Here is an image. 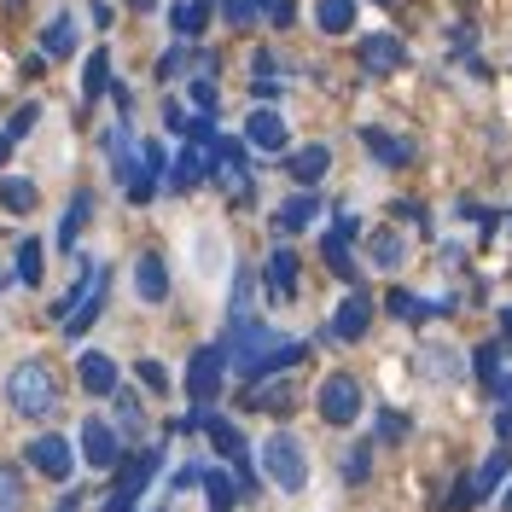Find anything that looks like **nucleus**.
Returning a JSON list of instances; mask_svg holds the SVG:
<instances>
[{
    "label": "nucleus",
    "mask_w": 512,
    "mask_h": 512,
    "mask_svg": "<svg viewBox=\"0 0 512 512\" xmlns=\"http://www.w3.org/2000/svg\"><path fill=\"white\" fill-rule=\"evenodd\" d=\"M204 495H210V512H233L239 507V483L227 472H204Z\"/></svg>",
    "instance_id": "obj_33"
},
{
    "label": "nucleus",
    "mask_w": 512,
    "mask_h": 512,
    "mask_svg": "<svg viewBox=\"0 0 512 512\" xmlns=\"http://www.w3.org/2000/svg\"><path fill=\"white\" fill-rule=\"evenodd\" d=\"M134 6H152V0H134Z\"/></svg>",
    "instance_id": "obj_59"
},
{
    "label": "nucleus",
    "mask_w": 512,
    "mask_h": 512,
    "mask_svg": "<svg viewBox=\"0 0 512 512\" xmlns=\"http://www.w3.org/2000/svg\"><path fill=\"white\" fill-rule=\"evenodd\" d=\"M210 6H216V0H175V12H169V18H175V35H181V41H198L204 24H210Z\"/></svg>",
    "instance_id": "obj_26"
},
{
    "label": "nucleus",
    "mask_w": 512,
    "mask_h": 512,
    "mask_svg": "<svg viewBox=\"0 0 512 512\" xmlns=\"http://www.w3.org/2000/svg\"><path fill=\"white\" fill-rule=\"evenodd\" d=\"M245 408H280V414H286V408H291V384L286 379H280V384H256Z\"/></svg>",
    "instance_id": "obj_35"
},
{
    "label": "nucleus",
    "mask_w": 512,
    "mask_h": 512,
    "mask_svg": "<svg viewBox=\"0 0 512 512\" xmlns=\"http://www.w3.org/2000/svg\"><path fill=\"white\" fill-rule=\"evenodd\" d=\"M367 326H373V297H367V291H350V297L338 303V315H332L326 332H332L338 344H355V338H367Z\"/></svg>",
    "instance_id": "obj_8"
},
{
    "label": "nucleus",
    "mask_w": 512,
    "mask_h": 512,
    "mask_svg": "<svg viewBox=\"0 0 512 512\" xmlns=\"http://www.w3.org/2000/svg\"><path fill=\"white\" fill-rule=\"evenodd\" d=\"M163 123H169V134H181V128H187V111L169 99V105H163Z\"/></svg>",
    "instance_id": "obj_49"
},
{
    "label": "nucleus",
    "mask_w": 512,
    "mask_h": 512,
    "mask_svg": "<svg viewBox=\"0 0 512 512\" xmlns=\"http://www.w3.org/2000/svg\"><path fill=\"white\" fill-rule=\"evenodd\" d=\"M105 512H134V495H111V501H105Z\"/></svg>",
    "instance_id": "obj_54"
},
{
    "label": "nucleus",
    "mask_w": 512,
    "mask_h": 512,
    "mask_svg": "<svg viewBox=\"0 0 512 512\" xmlns=\"http://www.w3.org/2000/svg\"><path fill=\"white\" fill-rule=\"evenodd\" d=\"M6 402L18 408L24 419H47L59 408V384L47 373V361H24V367H12V379H6Z\"/></svg>",
    "instance_id": "obj_2"
},
{
    "label": "nucleus",
    "mask_w": 512,
    "mask_h": 512,
    "mask_svg": "<svg viewBox=\"0 0 512 512\" xmlns=\"http://www.w3.org/2000/svg\"><path fill=\"white\" fill-rule=\"evenodd\" d=\"M227 367L239 373V379H268V373H280V367H297L309 344H297V338H280L274 326H262V320L245 309V315H227Z\"/></svg>",
    "instance_id": "obj_1"
},
{
    "label": "nucleus",
    "mask_w": 512,
    "mask_h": 512,
    "mask_svg": "<svg viewBox=\"0 0 512 512\" xmlns=\"http://www.w3.org/2000/svg\"><path fill=\"white\" fill-rule=\"evenodd\" d=\"M88 216H94V192H76L70 210H64V222H59V251H76V239H82Z\"/></svg>",
    "instance_id": "obj_24"
},
{
    "label": "nucleus",
    "mask_w": 512,
    "mask_h": 512,
    "mask_svg": "<svg viewBox=\"0 0 512 512\" xmlns=\"http://www.w3.org/2000/svg\"><path fill=\"white\" fill-rule=\"evenodd\" d=\"M222 379H227L222 344H204V350L187 361V396L192 402H216V396H222Z\"/></svg>",
    "instance_id": "obj_5"
},
{
    "label": "nucleus",
    "mask_w": 512,
    "mask_h": 512,
    "mask_svg": "<svg viewBox=\"0 0 512 512\" xmlns=\"http://www.w3.org/2000/svg\"><path fill=\"white\" fill-rule=\"evenodd\" d=\"M472 501H478V495H472V483H454V495H448V512H466Z\"/></svg>",
    "instance_id": "obj_47"
},
{
    "label": "nucleus",
    "mask_w": 512,
    "mask_h": 512,
    "mask_svg": "<svg viewBox=\"0 0 512 512\" xmlns=\"http://www.w3.org/2000/svg\"><path fill=\"white\" fill-rule=\"evenodd\" d=\"M495 437H501V443H512V408H501V414H495Z\"/></svg>",
    "instance_id": "obj_52"
},
{
    "label": "nucleus",
    "mask_w": 512,
    "mask_h": 512,
    "mask_svg": "<svg viewBox=\"0 0 512 512\" xmlns=\"http://www.w3.org/2000/svg\"><path fill=\"white\" fill-rule=\"evenodd\" d=\"M315 402H320V419L344 431V425H355V419H361V384H355L350 373H326Z\"/></svg>",
    "instance_id": "obj_4"
},
{
    "label": "nucleus",
    "mask_w": 512,
    "mask_h": 512,
    "mask_svg": "<svg viewBox=\"0 0 512 512\" xmlns=\"http://www.w3.org/2000/svg\"><path fill=\"white\" fill-rule=\"evenodd\" d=\"M495 396H501V408H512V373H495V384H489Z\"/></svg>",
    "instance_id": "obj_51"
},
{
    "label": "nucleus",
    "mask_w": 512,
    "mask_h": 512,
    "mask_svg": "<svg viewBox=\"0 0 512 512\" xmlns=\"http://www.w3.org/2000/svg\"><path fill=\"white\" fill-rule=\"evenodd\" d=\"M320 256H326V268L338 274V280H350L355 286V256H350V239L332 227V233H320Z\"/></svg>",
    "instance_id": "obj_27"
},
{
    "label": "nucleus",
    "mask_w": 512,
    "mask_h": 512,
    "mask_svg": "<svg viewBox=\"0 0 512 512\" xmlns=\"http://www.w3.org/2000/svg\"><path fill=\"white\" fill-rule=\"evenodd\" d=\"M367 251H373V268H384V274H396V268H402V256H408V245H402V233H390V227H379V233L367 239Z\"/></svg>",
    "instance_id": "obj_28"
},
{
    "label": "nucleus",
    "mask_w": 512,
    "mask_h": 512,
    "mask_svg": "<svg viewBox=\"0 0 512 512\" xmlns=\"http://www.w3.org/2000/svg\"><path fill=\"white\" fill-rule=\"evenodd\" d=\"M315 216H320V198L315 192H297V198H286L274 210V233H303V227H315Z\"/></svg>",
    "instance_id": "obj_20"
},
{
    "label": "nucleus",
    "mask_w": 512,
    "mask_h": 512,
    "mask_svg": "<svg viewBox=\"0 0 512 512\" xmlns=\"http://www.w3.org/2000/svg\"><path fill=\"white\" fill-rule=\"evenodd\" d=\"M105 146H111V169H117V181H134L140 175V152H134V134H128V123H117L111 134H105Z\"/></svg>",
    "instance_id": "obj_22"
},
{
    "label": "nucleus",
    "mask_w": 512,
    "mask_h": 512,
    "mask_svg": "<svg viewBox=\"0 0 512 512\" xmlns=\"http://www.w3.org/2000/svg\"><path fill=\"white\" fill-rule=\"evenodd\" d=\"M76 379H82L88 396H111V390H117V361H111L105 350H88L82 361H76Z\"/></svg>",
    "instance_id": "obj_18"
},
{
    "label": "nucleus",
    "mask_w": 512,
    "mask_h": 512,
    "mask_svg": "<svg viewBox=\"0 0 512 512\" xmlns=\"http://www.w3.org/2000/svg\"><path fill=\"white\" fill-rule=\"evenodd\" d=\"M30 466L41 472V478L64 483L70 472H76V454H70V443H64V437H53V431H47V437H35V443H30Z\"/></svg>",
    "instance_id": "obj_9"
},
{
    "label": "nucleus",
    "mask_w": 512,
    "mask_h": 512,
    "mask_svg": "<svg viewBox=\"0 0 512 512\" xmlns=\"http://www.w3.org/2000/svg\"><path fill=\"white\" fill-rule=\"evenodd\" d=\"M53 512H76V495H64V501H59V507H53Z\"/></svg>",
    "instance_id": "obj_55"
},
{
    "label": "nucleus",
    "mask_w": 512,
    "mask_h": 512,
    "mask_svg": "<svg viewBox=\"0 0 512 512\" xmlns=\"http://www.w3.org/2000/svg\"><path fill=\"white\" fill-rule=\"evenodd\" d=\"M192 483H204V466H198V460H187V466L175 472V489H192Z\"/></svg>",
    "instance_id": "obj_48"
},
{
    "label": "nucleus",
    "mask_w": 512,
    "mask_h": 512,
    "mask_svg": "<svg viewBox=\"0 0 512 512\" xmlns=\"http://www.w3.org/2000/svg\"><path fill=\"white\" fill-rule=\"evenodd\" d=\"M402 59H408V53H402V41H396V35L373 30L367 41H361V64H367L373 76H390V70H402Z\"/></svg>",
    "instance_id": "obj_17"
},
{
    "label": "nucleus",
    "mask_w": 512,
    "mask_h": 512,
    "mask_svg": "<svg viewBox=\"0 0 512 512\" xmlns=\"http://www.w3.org/2000/svg\"><path fill=\"white\" fill-rule=\"evenodd\" d=\"M280 169H286L297 187H315L320 175L332 169V152H326V146H303V152H286V163H280Z\"/></svg>",
    "instance_id": "obj_19"
},
{
    "label": "nucleus",
    "mask_w": 512,
    "mask_h": 512,
    "mask_svg": "<svg viewBox=\"0 0 512 512\" xmlns=\"http://www.w3.org/2000/svg\"><path fill=\"white\" fill-rule=\"evenodd\" d=\"M0 204H6L12 216H30V210H35V181H24V175H6V181H0Z\"/></svg>",
    "instance_id": "obj_30"
},
{
    "label": "nucleus",
    "mask_w": 512,
    "mask_h": 512,
    "mask_svg": "<svg viewBox=\"0 0 512 512\" xmlns=\"http://www.w3.org/2000/svg\"><path fill=\"white\" fill-rule=\"evenodd\" d=\"M367 472H373V443L350 448V460H344V478H350V483H361Z\"/></svg>",
    "instance_id": "obj_41"
},
{
    "label": "nucleus",
    "mask_w": 512,
    "mask_h": 512,
    "mask_svg": "<svg viewBox=\"0 0 512 512\" xmlns=\"http://www.w3.org/2000/svg\"><path fill=\"white\" fill-rule=\"evenodd\" d=\"M379 6H390V0H379Z\"/></svg>",
    "instance_id": "obj_60"
},
{
    "label": "nucleus",
    "mask_w": 512,
    "mask_h": 512,
    "mask_svg": "<svg viewBox=\"0 0 512 512\" xmlns=\"http://www.w3.org/2000/svg\"><path fill=\"white\" fill-rule=\"evenodd\" d=\"M379 437L384 443H402V437H408V419L402 414H379Z\"/></svg>",
    "instance_id": "obj_44"
},
{
    "label": "nucleus",
    "mask_w": 512,
    "mask_h": 512,
    "mask_svg": "<svg viewBox=\"0 0 512 512\" xmlns=\"http://www.w3.org/2000/svg\"><path fill=\"white\" fill-rule=\"evenodd\" d=\"M262 280H268V297H297V251L274 245L268 268H262Z\"/></svg>",
    "instance_id": "obj_21"
},
{
    "label": "nucleus",
    "mask_w": 512,
    "mask_h": 512,
    "mask_svg": "<svg viewBox=\"0 0 512 512\" xmlns=\"http://www.w3.org/2000/svg\"><path fill=\"white\" fill-rule=\"evenodd\" d=\"M507 472H512V448H495L478 472H472V495H478V501H483V495H495V489L507 483Z\"/></svg>",
    "instance_id": "obj_25"
},
{
    "label": "nucleus",
    "mask_w": 512,
    "mask_h": 512,
    "mask_svg": "<svg viewBox=\"0 0 512 512\" xmlns=\"http://www.w3.org/2000/svg\"><path fill=\"white\" fill-rule=\"evenodd\" d=\"M251 303V268H233V291H227V315H245Z\"/></svg>",
    "instance_id": "obj_39"
},
{
    "label": "nucleus",
    "mask_w": 512,
    "mask_h": 512,
    "mask_svg": "<svg viewBox=\"0 0 512 512\" xmlns=\"http://www.w3.org/2000/svg\"><path fill=\"white\" fill-rule=\"evenodd\" d=\"M472 373H478L483 384H495V373H501V344H483V350L472 355Z\"/></svg>",
    "instance_id": "obj_40"
},
{
    "label": "nucleus",
    "mask_w": 512,
    "mask_h": 512,
    "mask_svg": "<svg viewBox=\"0 0 512 512\" xmlns=\"http://www.w3.org/2000/svg\"><path fill=\"white\" fill-rule=\"evenodd\" d=\"M134 297H140V303H163V297H169V268H163L158 251H146L134 262Z\"/></svg>",
    "instance_id": "obj_16"
},
{
    "label": "nucleus",
    "mask_w": 512,
    "mask_h": 512,
    "mask_svg": "<svg viewBox=\"0 0 512 512\" xmlns=\"http://www.w3.org/2000/svg\"><path fill=\"white\" fill-rule=\"evenodd\" d=\"M501 512H512V483H507V489H501Z\"/></svg>",
    "instance_id": "obj_57"
},
{
    "label": "nucleus",
    "mask_w": 512,
    "mask_h": 512,
    "mask_svg": "<svg viewBox=\"0 0 512 512\" xmlns=\"http://www.w3.org/2000/svg\"><path fill=\"white\" fill-rule=\"evenodd\" d=\"M134 373H140V384H146V390H169V367H163V361H140V367H134Z\"/></svg>",
    "instance_id": "obj_42"
},
{
    "label": "nucleus",
    "mask_w": 512,
    "mask_h": 512,
    "mask_svg": "<svg viewBox=\"0 0 512 512\" xmlns=\"http://www.w3.org/2000/svg\"><path fill=\"white\" fill-rule=\"evenodd\" d=\"M501 332H507V338H512V309H501Z\"/></svg>",
    "instance_id": "obj_56"
},
{
    "label": "nucleus",
    "mask_w": 512,
    "mask_h": 512,
    "mask_svg": "<svg viewBox=\"0 0 512 512\" xmlns=\"http://www.w3.org/2000/svg\"><path fill=\"white\" fill-rule=\"evenodd\" d=\"M291 128L286 117L274 111V105H262V111H251V123H245V146H256V152H286Z\"/></svg>",
    "instance_id": "obj_12"
},
{
    "label": "nucleus",
    "mask_w": 512,
    "mask_h": 512,
    "mask_svg": "<svg viewBox=\"0 0 512 512\" xmlns=\"http://www.w3.org/2000/svg\"><path fill=\"white\" fill-rule=\"evenodd\" d=\"M396 320H425V303H419L414 291H390V303H384Z\"/></svg>",
    "instance_id": "obj_38"
},
{
    "label": "nucleus",
    "mask_w": 512,
    "mask_h": 512,
    "mask_svg": "<svg viewBox=\"0 0 512 512\" xmlns=\"http://www.w3.org/2000/svg\"><path fill=\"white\" fill-rule=\"evenodd\" d=\"M18 280L24 286H41V239H24L18 245Z\"/></svg>",
    "instance_id": "obj_36"
},
{
    "label": "nucleus",
    "mask_w": 512,
    "mask_h": 512,
    "mask_svg": "<svg viewBox=\"0 0 512 512\" xmlns=\"http://www.w3.org/2000/svg\"><path fill=\"white\" fill-rule=\"evenodd\" d=\"M0 512H24V478L12 466H0Z\"/></svg>",
    "instance_id": "obj_37"
},
{
    "label": "nucleus",
    "mask_w": 512,
    "mask_h": 512,
    "mask_svg": "<svg viewBox=\"0 0 512 512\" xmlns=\"http://www.w3.org/2000/svg\"><path fill=\"white\" fill-rule=\"evenodd\" d=\"M192 105L198 111H216V82L210 76H192Z\"/></svg>",
    "instance_id": "obj_43"
},
{
    "label": "nucleus",
    "mask_w": 512,
    "mask_h": 512,
    "mask_svg": "<svg viewBox=\"0 0 512 512\" xmlns=\"http://www.w3.org/2000/svg\"><path fill=\"white\" fill-rule=\"evenodd\" d=\"M268 6L274 0H222V18H227V30H251L256 18H268Z\"/></svg>",
    "instance_id": "obj_31"
},
{
    "label": "nucleus",
    "mask_w": 512,
    "mask_h": 512,
    "mask_svg": "<svg viewBox=\"0 0 512 512\" xmlns=\"http://www.w3.org/2000/svg\"><path fill=\"white\" fill-rule=\"evenodd\" d=\"M105 280H111V268H105V262H94V280H88V291H82V297H76V309L64 315V338H82V332L99 320V309H105Z\"/></svg>",
    "instance_id": "obj_7"
},
{
    "label": "nucleus",
    "mask_w": 512,
    "mask_h": 512,
    "mask_svg": "<svg viewBox=\"0 0 512 512\" xmlns=\"http://www.w3.org/2000/svg\"><path fill=\"white\" fill-rule=\"evenodd\" d=\"M268 24H274V30H286V24H291V0H274V6H268Z\"/></svg>",
    "instance_id": "obj_50"
},
{
    "label": "nucleus",
    "mask_w": 512,
    "mask_h": 512,
    "mask_svg": "<svg viewBox=\"0 0 512 512\" xmlns=\"http://www.w3.org/2000/svg\"><path fill=\"white\" fill-rule=\"evenodd\" d=\"M414 373H419V379H431V384H454L460 373H466V355L448 350V344H419Z\"/></svg>",
    "instance_id": "obj_10"
},
{
    "label": "nucleus",
    "mask_w": 512,
    "mask_h": 512,
    "mask_svg": "<svg viewBox=\"0 0 512 512\" xmlns=\"http://www.w3.org/2000/svg\"><path fill=\"white\" fill-rule=\"evenodd\" d=\"M315 24H320V35L355 30V0H315Z\"/></svg>",
    "instance_id": "obj_29"
},
{
    "label": "nucleus",
    "mask_w": 512,
    "mask_h": 512,
    "mask_svg": "<svg viewBox=\"0 0 512 512\" xmlns=\"http://www.w3.org/2000/svg\"><path fill=\"white\" fill-rule=\"evenodd\" d=\"M105 88H111V53H105V47H94V59L82 64V94L99 99Z\"/></svg>",
    "instance_id": "obj_32"
},
{
    "label": "nucleus",
    "mask_w": 512,
    "mask_h": 512,
    "mask_svg": "<svg viewBox=\"0 0 512 512\" xmlns=\"http://www.w3.org/2000/svg\"><path fill=\"white\" fill-rule=\"evenodd\" d=\"M251 70H256V82H274V53H268V47H256V53H251Z\"/></svg>",
    "instance_id": "obj_46"
},
{
    "label": "nucleus",
    "mask_w": 512,
    "mask_h": 512,
    "mask_svg": "<svg viewBox=\"0 0 512 512\" xmlns=\"http://www.w3.org/2000/svg\"><path fill=\"white\" fill-rule=\"evenodd\" d=\"M35 117H41V111H35V105H24V111H18V117L6 123V140H24V134L35 128Z\"/></svg>",
    "instance_id": "obj_45"
},
{
    "label": "nucleus",
    "mask_w": 512,
    "mask_h": 512,
    "mask_svg": "<svg viewBox=\"0 0 512 512\" xmlns=\"http://www.w3.org/2000/svg\"><path fill=\"white\" fill-rule=\"evenodd\" d=\"M41 53H47V59H70V53H76V18H70V12H53V18H47Z\"/></svg>",
    "instance_id": "obj_23"
},
{
    "label": "nucleus",
    "mask_w": 512,
    "mask_h": 512,
    "mask_svg": "<svg viewBox=\"0 0 512 512\" xmlns=\"http://www.w3.org/2000/svg\"><path fill=\"white\" fill-rule=\"evenodd\" d=\"M262 478L274 483L280 495H297V489L309 483V454H303V443H297L291 431H274V437L262 443Z\"/></svg>",
    "instance_id": "obj_3"
},
{
    "label": "nucleus",
    "mask_w": 512,
    "mask_h": 512,
    "mask_svg": "<svg viewBox=\"0 0 512 512\" xmlns=\"http://www.w3.org/2000/svg\"><path fill=\"white\" fill-rule=\"evenodd\" d=\"M111 396H117V425H123L128 437H140V431H146V408H140V402H134V396H128L123 384H117V390H111Z\"/></svg>",
    "instance_id": "obj_34"
},
{
    "label": "nucleus",
    "mask_w": 512,
    "mask_h": 512,
    "mask_svg": "<svg viewBox=\"0 0 512 512\" xmlns=\"http://www.w3.org/2000/svg\"><path fill=\"white\" fill-rule=\"evenodd\" d=\"M204 431H210L216 454H222V460H233V466L245 472V483H251V448H245V437H239V425H227L222 414H210V419H204Z\"/></svg>",
    "instance_id": "obj_15"
},
{
    "label": "nucleus",
    "mask_w": 512,
    "mask_h": 512,
    "mask_svg": "<svg viewBox=\"0 0 512 512\" xmlns=\"http://www.w3.org/2000/svg\"><path fill=\"white\" fill-rule=\"evenodd\" d=\"M454 47H460V53H466V47H478V30H472V24H460V30H454Z\"/></svg>",
    "instance_id": "obj_53"
},
{
    "label": "nucleus",
    "mask_w": 512,
    "mask_h": 512,
    "mask_svg": "<svg viewBox=\"0 0 512 512\" xmlns=\"http://www.w3.org/2000/svg\"><path fill=\"white\" fill-rule=\"evenodd\" d=\"M361 146L384 163V169H408L414 163V140H402V134H390V128H361Z\"/></svg>",
    "instance_id": "obj_13"
},
{
    "label": "nucleus",
    "mask_w": 512,
    "mask_h": 512,
    "mask_svg": "<svg viewBox=\"0 0 512 512\" xmlns=\"http://www.w3.org/2000/svg\"><path fill=\"white\" fill-rule=\"evenodd\" d=\"M163 466V448H146V454H134V460H117V495H146V483L158 478Z\"/></svg>",
    "instance_id": "obj_14"
},
{
    "label": "nucleus",
    "mask_w": 512,
    "mask_h": 512,
    "mask_svg": "<svg viewBox=\"0 0 512 512\" xmlns=\"http://www.w3.org/2000/svg\"><path fill=\"white\" fill-rule=\"evenodd\" d=\"M210 175H216V158H210L204 146H192V140H187V152L169 163V175H163V181H169L175 192H192V187H204Z\"/></svg>",
    "instance_id": "obj_11"
},
{
    "label": "nucleus",
    "mask_w": 512,
    "mask_h": 512,
    "mask_svg": "<svg viewBox=\"0 0 512 512\" xmlns=\"http://www.w3.org/2000/svg\"><path fill=\"white\" fill-rule=\"evenodd\" d=\"M12 158V140H6V134H0V163Z\"/></svg>",
    "instance_id": "obj_58"
},
{
    "label": "nucleus",
    "mask_w": 512,
    "mask_h": 512,
    "mask_svg": "<svg viewBox=\"0 0 512 512\" xmlns=\"http://www.w3.org/2000/svg\"><path fill=\"white\" fill-rule=\"evenodd\" d=\"M82 460H88L94 472H117V460H123V437H117L105 419H82Z\"/></svg>",
    "instance_id": "obj_6"
}]
</instances>
